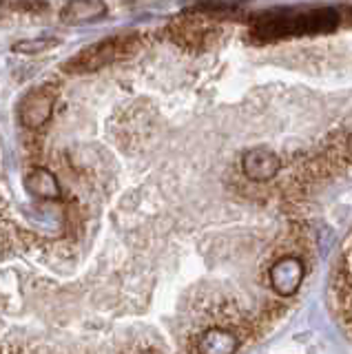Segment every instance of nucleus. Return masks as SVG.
Returning <instances> with one entry per match:
<instances>
[{
	"label": "nucleus",
	"instance_id": "nucleus-1",
	"mask_svg": "<svg viewBox=\"0 0 352 354\" xmlns=\"http://www.w3.org/2000/svg\"><path fill=\"white\" fill-rule=\"evenodd\" d=\"M337 11L319 9L311 14L284 16L268 14L261 16L255 25V33L261 38H281V36H308V33H328L337 27Z\"/></svg>",
	"mask_w": 352,
	"mask_h": 354
},
{
	"label": "nucleus",
	"instance_id": "nucleus-2",
	"mask_svg": "<svg viewBox=\"0 0 352 354\" xmlns=\"http://www.w3.org/2000/svg\"><path fill=\"white\" fill-rule=\"evenodd\" d=\"M140 49V36L136 33H127V36H113L106 38L98 44H91L84 51L64 64V71L69 73H89L98 71L106 64H113L118 60H124L129 55H133Z\"/></svg>",
	"mask_w": 352,
	"mask_h": 354
},
{
	"label": "nucleus",
	"instance_id": "nucleus-3",
	"mask_svg": "<svg viewBox=\"0 0 352 354\" xmlns=\"http://www.w3.org/2000/svg\"><path fill=\"white\" fill-rule=\"evenodd\" d=\"M56 97H58V88L53 84H42L34 88V91H29L18 106L20 122L31 131L47 127V122L51 120V113H53Z\"/></svg>",
	"mask_w": 352,
	"mask_h": 354
},
{
	"label": "nucleus",
	"instance_id": "nucleus-4",
	"mask_svg": "<svg viewBox=\"0 0 352 354\" xmlns=\"http://www.w3.org/2000/svg\"><path fill=\"white\" fill-rule=\"evenodd\" d=\"M268 279L272 290L279 297H293L304 281V261L299 257H293V254L277 259L270 266Z\"/></svg>",
	"mask_w": 352,
	"mask_h": 354
},
{
	"label": "nucleus",
	"instance_id": "nucleus-5",
	"mask_svg": "<svg viewBox=\"0 0 352 354\" xmlns=\"http://www.w3.org/2000/svg\"><path fill=\"white\" fill-rule=\"evenodd\" d=\"M241 169H244V175L252 182H268L279 173L281 160L277 153L259 147V149H252L244 155Z\"/></svg>",
	"mask_w": 352,
	"mask_h": 354
},
{
	"label": "nucleus",
	"instance_id": "nucleus-6",
	"mask_svg": "<svg viewBox=\"0 0 352 354\" xmlns=\"http://www.w3.org/2000/svg\"><path fill=\"white\" fill-rule=\"evenodd\" d=\"M211 27L206 25L202 18H182L171 27V36L173 40L182 44L186 49H200L204 47L206 38L211 36Z\"/></svg>",
	"mask_w": 352,
	"mask_h": 354
},
{
	"label": "nucleus",
	"instance_id": "nucleus-7",
	"mask_svg": "<svg viewBox=\"0 0 352 354\" xmlns=\"http://www.w3.org/2000/svg\"><path fill=\"white\" fill-rule=\"evenodd\" d=\"M239 348V337L226 328H211L197 339V354H235Z\"/></svg>",
	"mask_w": 352,
	"mask_h": 354
},
{
	"label": "nucleus",
	"instance_id": "nucleus-8",
	"mask_svg": "<svg viewBox=\"0 0 352 354\" xmlns=\"http://www.w3.org/2000/svg\"><path fill=\"white\" fill-rule=\"evenodd\" d=\"M25 186L31 195L40 197V199H60V195H62L56 175L47 169H40V166H36V169H31L27 173Z\"/></svg>",
	"mask_w": 352,
	"mask_h": 354
},
{
	"label": "nucleus",
	"instance_id": "nucleus-9",
	"mask_svg": "<svg viewBox=\"0 0 352 354\" xmlns=\"http://www.w3.org/2000/svg\"><path fill=\"white\" fill-rule=\"evenodd\" d=\"M104 11H106L104 3H89V0H84V3L64 5L60 16L62 22H67V25H84V22H93L98 18H102Z\"/></svg>",
	"mask_w": 352,
	"mask_h": 354
},
{
	"label": "nucleus",
	"instance_id": "nucleus-10",
	"mask_svg": "<svg viewBox=\"0 0 352 354\" xmlns=\"http://www.w3.org/2000/svg\"><path fill=\"white\" fill-rule=\"evenodd\" d=\"M60 40L58 38H31V40H20L14 44V51L18 53H42V51H49L51 47H56Z\"/></svg>",
	"mask_w": 352,
	"mask_h": 354
},
{
	"label": "nucleus",
	"instance_id": "nucleus-11",
	"mask_svg": "<svg viewBox=\"0 0 352 354\" xmlns=\"http://www.w3.org/2000/svg\"><path fill=\"white\" fill-rule=\"evenodd\" d=\"M346 149H348V153H350V158H352V136L346 140Z\"/></svg>",
	"mask_w": 352,
	"mask_h": 354
},
{
	"label": "nucleus",
	"instance_id": "nucleus-12",
	"mask_svg": "<svg viewBox=\"0 0 352 354\" xmlns=\"http://www.w3.org/2000/svg\"><path fill=\"white\" fill-rule=\"evenodd\" d=\"M0 9H3V5H0Z\"/></svg>",
	"mask_w": 352,
	"mask_h": 354
}]
</instances>
